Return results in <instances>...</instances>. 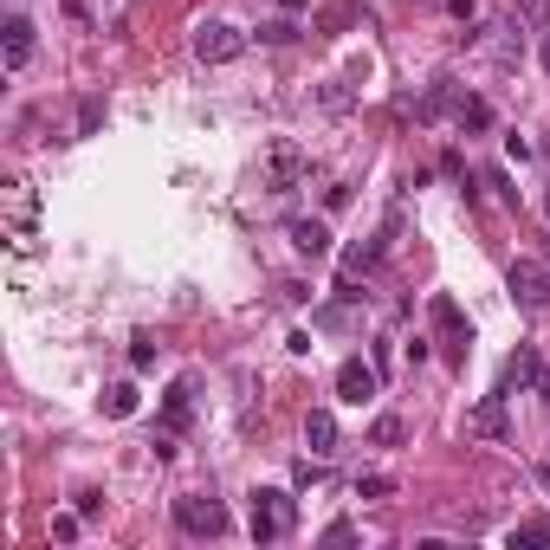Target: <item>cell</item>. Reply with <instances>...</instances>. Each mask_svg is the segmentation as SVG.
Segmentation results:
<instances>
[{"label": "cell", "instance_id": "cell-1", "mask_svg": "<svg viewBox=\"0 0 550 550\" xmlns=\"http://www.w3.org/2000/svg\"><path fill=\"white\" fill-rule=\"evenodd\" d=\"M246 531H253V544H279L298 531V499L285 486H259L253 492V512H246Z\"/></svg>", "mask_w": 550, "mask_h": 550}, {"label": "cell", "instance_id": "cell-2", "mask_svg": "<svg viewBox=\"0 0 550 550\" xmlns=\"http://www.w3.org/2000/svg\"><path fill=\"white\" fill-rule=\"evenodd\" d=\"M389 233H395V220H389V227L376 233V240H356L350 253H343V266H337V292H343V298H363L356 285H363L369 272L382 266V253H389Z\"/></svg>", "mask_w": 550, "mask_h": 550}, {"label": "cell", "instance_id": "cell-3", "mask_svg": "<svg viewBox=\"0 0 550 550\" xmlns=\"http://www.w3.org/2000/svg\"><path fill=\"white\" fill-rule=\"evenodd\" d=\"M505 285H512V305L525 311H550V259H512V272H505Z\"/></svg>", "mask_w": 550, "mask_h": 550}, {"label": "cell", "instance_id": "cell-4", "mask_svg": "<svg viewBox=\"0 0 550 550\" xmlns=\"http://www.w3.org/2000/svg\"><path fill=\"white\" fill-rule=\"evenodd\" d=\"M175 525L188 531V538H227V505L220 499H201V492H188V499H175Z\"/></svg>", "mask_w": 550, "mask_h": 550}, {"label": "cell", "instance_id": "cell-5", "mask_svg": "<svg viewBox=\"0 0 550 550\" xmlns=\"http://www.w3.org/2000/svg\"><path fill=\"white\" fill-rule=\"evenodd\" d=\"M240 52H246V33H240V26H227V20L195 26V59H201V65H233Z\"/></svg>", "mask_w": 550, "mask_h": 550}, {"label": "cell", "instance_id": "cell-6", "mask_svg": "<svg viewBox=\"0 0 550 550\" xmlns=\"http://www.w3.org/2000/svg\"><path fill=\"white\" fill-rule=\"evenodd\" d=\"M7 195V233H13V246H33V233H39V195H33V182H7L0 188Z\"/></svg>", "mask_w": 550, "mask_h": 550}, {"label": "cell", "instance_id": "cell-7", "mask_svg": "<svg viewBox=\"0 0 550 550\" xmlns=\"http://www.w3.org/2000/svg\"><path fill=\"white\" fill-rule=\"evenodd\" d=\"M305 175H311V156L298 143H272L266 149V188H272V195H292Z\"/></svg>", "mask_w": 550, "mask_h": 550}, {"label": "cell", "instance_id": "cell-8", "mask_svg": "<svg viewBox=\"0 0 550 550\" xmlns=\"http://www.w3.org/2000/svg\"><path fill=\"white\" fill-rule=\"evenodd\" d=\"M473 52H479V59H492V65H518V52H525V33H518L512 20L479 26V33H473Z\"/></svg>", "mask_w": 550, "mask_h": 550}, {"label": "cell", "instance_id": "cell-9", "mask_svg": "<svg viewBox=\"0 0 550 550\" xmlns=\"http://www.w3.org/2000/svg\"><path fill=\"white\" fill-rule=\"evenodd\" d=\"M376 389H382V369H376V363H363V356H350V363L337 369V395H343L350 408L376 402Z\"/></svg>", "mask_w": 550, "mask_h": 550}, {"label": "cell", "instance_id": "cell-10", "mask_svg": "<svg viewBox=\"0 0 550 550\" xmlns=\"http://www.w3.org/2000/svg\"><path fill=\"white\" fill-rule=\"evenodd\" d=\"M428 318H434V330H440V337L453 343V356H466V343H473V324L460 318V305H453L447 292H434V298H428Z\"/></svg>", "mask_w": 550, "mask_h": 550}, {"label": "cell", "instance_id": "cell-11", "mask_svg": "<svg viewBox=\"0 0 550 550\" xmlns=\"http://www.w3.org/2000/svg\"><path fill=\"white\" fill-rule=\"evenodd\" d=\"M305 447L318 453V460L337 453V415H330V408H311V415H305Z\"/></svg>", "mask_w": 550, "mask_h": 550}, {"label": "cell", "instance_id": "cell-12", "mask_svg": "<svg viewBox=\"0 0 550 550\" xmlns=\"http://www.w3.org/2000/svg\"><path fill=\"white\" fill-rule=\"evenodd\" d=\"M544 382V369H538V350H518L512 363H505V376H499V389L512 395V389H538Z\"/></svg>", "mask_w": 550, "mask_h": 550}, {"label": "cell", "instance_id": "cell-13", "mask_svg": "<svg viewBox=\"0 0 550 550\" xmlns=\"http://www.w3.org/2000/svg\"><path fill=\"white\" fill-rule=\"evenodd\" d=\"M188 408H195V376L169 382V395H162V421H169V428H188Z\"/></svg>", "mask_w": 550, "mask_h": 550}, {"label": "cell", "instance_id": "cell-14", "mask_svg": "<svg viewBox=\"0 0 550 550\" xmlns=\"http://www.w3.org/2000/svg\"><path fill=\"white\" fill-rule=\"evenodd\" d=\"M292 246L305 259H324L330 253V227H324V220H292Z\"/></svg>", "mask_w": 550, "mask_h": 550}, {"label": "cell", "instance_id": "cell-15", "mask_svg": "<svg viewBox=\"0 0 550 550\" xmlns=\"http://www.w3.org/2000/svg\"><path fill=\"white\" fill-rule=\"evenodd\" d=\"M26 59H33V26L13 13L7 20V72H26Z\"/></svg>", "mask_w": 550, "mask_h": 550}, {"label": "cell", "instance_id": "cell-16", "mask_svg": "<svg viewBox=\"0 0 550 550\" xmlns=\"http://www.w3.org/2000/svg\"><path fill=\"white\" fill-rule=\"evenodd\" d=\"M453 123H460V130H492V104L473 98V91H460V98H453Z\"/></svg>", "mask_w": 550, "mask_h": 550}, {"label": "cell", "instance_id": "cell-17", "mask_svg": "<svg viewBox=\"0 0 550 550\" xmlns=\"http://www.w3.org/2000/svg\"><path fill=\"white\" fill-rule=\"evenodd\" d=\"M505 428V389H492L486 402L473 408V434H499Z\"/></svg>", "mask_w": 550, "mask_h": 550}, {"label": "cell", "instance_id": "cell-18", "mask_svg": "<svg viewBox=\"0 0 550 550\" xmlns=\"http://www.w3.org/2000/svg\"><path fill=\"white\" fill-rule=\"evenodd\" d=\"M104 415H110V421L136 415V389H130V382H110V389H104Z\"/></svg>", "mask_w": 550, "mask_h": 550}, {"label": "cell", "instance_id": "cell-19", "mask_svg": "<svg viewBox=\"0 0 550 550\" xmlns=\"http://www.w3.org/2000/svg\"><path fill=\"white\" fill-rule=\"evenodd\" d=\"M531 544H550V518H525V525H512V550H531Z\"/></svg>", "mask_w": 550, "mask_h": 550}, {"label": "cell", "instance_id": "cell-20", "mask_svg": "<svg viewBox=\"0 0 550 550\" xmlns=\"http://www.w3.org/2000/svg\"><path fill=\"white\" fill-rule=\"evenodd\" d=\"M356 499H395V473H363L356 479Z\"/></svg>", "mask_w": 550, "mask_h": 550}, {"label": "cell", "instance_id": "cell-21", "mask_svg": "<svg viewBox=\"0 0 550 550\" xmlns=\"http://www.w3.org/2000/svg\"><path fill=\"white\" fill-rule=\"evenodd\" d=\"M369 440H376V447H395V440H402V421H395V415H382L376 428H369Z\"/></svg>", "mask_w": 550, "mask_h": 550}, {"label": "cell", "instance_id": "cell-22", "mask_svg": "<svg viewBox=\"0 0 550 550\" xmlns=\"http://www.w3.org/2000/svg\"><path fill=\"white\" fill-rule=\"evenodd\" d=\"M518 13H525V26H550V0H512Z\"/></svg>", "mask_w": 550, "mask_h": 550}, {"label": "cell", "instance_id": "cell-23", "mask_svg": "<svg viewBox=\"0 0 550 550\" xmlns=\"http://www.w3.org/2000/svg\"><path fill=\"white\" fill-rule=\"evenodd\" d=\"M259 39H272V46H285V39H298V26H292V20H266V26H259Z\"/></svg>", "mask_w": 550, "mask_h": 550}, {"label": "cell", "instance_id": "cell-24", "mask_svg": "<svg viewBox=\"0 0 550 550\" xmlns=\"http://www.w3.org/2000/svg\"><path fill=\"white\" fill-rule=\"evenodd\" d=\"M149 363H156V337H136L130 343V369H149Z\"/></svg>", "mask_w": 550, "mask_h": 550}, {"label": "cell", "instance_id": "cell-25", "mask_svg": "<svg viewBox=\"0 0 550 550\" xmlns=\"http://www.w3.org/2000/svg\"><path fill=\"white\" fill-rule=\"evenodd\" d=\"M78 518H85V512H59V518H52V538L72 544V538H78Z\"/></svg>", "mask_w": 550, "mask_h": 550}, {"label": "cell", "instance_id": "cell-26", "mask_svg": "<svg viewBox=\"0 0 550 550\" xmlns=\"http://www.w3.org/2000/svg\"><path fill=\"white\" fill-rule=\"evenodd\" d=\"M98 123H104V104H98V98H91L85 110H78V136H91V130H98Z\"/></svg>", "mask_w": 550, "mask_h": 550}, {"label": "cell", "instance_id": "cell-27", "mask_svg": "<svg viewBox=\"0 0 550 550\" xmlns=\"http://www.w3.org/2000/svg\"><path fill=\"white\" fill-rule=\"evenodd\" d=\"M486 188H499V201H512V208H518V188L505 182V169H486Z\"/></svg>", "mask_w": 550, "mask_h": 550}, {"label": "cell", "instance_id": "cell-28", "mask_svg": "<svg viewBox=\"0 0 550 550\" xmlns=\"http://www.w3.org/2000/svg\"><path fill=\"white\" fill-rule=\"evenodd\" d=\"M324 538H330V544H350V538H356V525H350V518H330Z\"/></svg>", "mask_w": 550, "mask_h": 550}, {"label": "cell", "instance_id": "cell-29", "mask_svg": "<svg viewBox=\"0 0 550 550\" xmlns=\"http://www.w3.org/2000/svg\"><path fill=\"white\" fill-rule=\"evenodd\" d=\"M343 104H350V85H343V78H337V85L324 91V110H343Z\"/></svg>", "mask_w": 550, "mask_h": 550}, {"label": "cell", "instance_id": "cell-30", "mask_svg": "<svg viewBox=\"0 0 550 550\" xmlns=\"http://www.w3.org/2000/svg\"><path fill=\"white\" fill-rule=\"evenodd\" d=\"M538 65H544V72H550V33H544V52H538Z\"/></svg>", "mask_w": 550, "mask_h": 550}]
</instances>
